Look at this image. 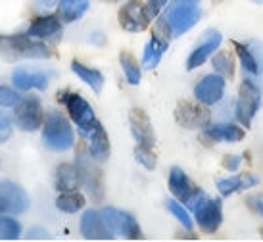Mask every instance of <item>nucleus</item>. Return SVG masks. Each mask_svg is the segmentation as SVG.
Returning <instances> with one entry per match:
<instances>
[{
  "label": "nucleus",
  "mask_w": 263,
  "mask_h": 242,
  "mask_svg": "<svg viewBox=\"0 0 263 242\" xmlns=\"http://www.w3.org/2000/svg\"><path fill=\"white\" fill-rule=\"evenodd\" d=\"M43 140L46 148L54 152H64L73 146V129L71 123L67 121L60 111H50L43 123Z\"/></svg>",
  "instance_id": "nucleus-1"
},
{
  "label": "nucleus",
  "mask_w": 263,
  "mask_h": 242,
  "mask_svg": "<svg viewBox=\"0 0 263 242\" xmlns=\"http://www.w3.org/2000/svg\"><path fill=\"white\" fill-rule=\"evenodd\" d=\"M60 102L66 106L69 118L77 125V129H79V133L83 137H88V135L100 125L95 116L92 106H90L81 95H77V92H71V90L60 92Z\"/></svg>",
  "instance_id": "nucleus-2"
},
{
  "label": "nucleus",
  "mask_w": 263,
  "mask_h": 242,
  "mask_svg": "<svg viewBox=\"0 0 263 242\" xmlns=\"http://www.w3.org/2000/svg\"><path fill=\"white\" fill-rule=\"evenodd\" d=\"M0 54L4 58H50V50L44 46L39 39L25 35H14V37H0Z\"/></svg>",
  "instance_id": "nucleus-3"
},
{
  "label": "nucleus",
  "mask_w": 263,
  "mask_h": 242,
  "mask_svg": "<svg viewBox=\"0 0 263 242\" xmlns=\"http://www.w3.org/2000/svg\"><path fill=\"white\" fill-rule=\"evenodd\" d=\"M261 104V90L254 81L244 79L238 88V100H236V119L244 127L252 125V119L256 118Z\"/></svg>",
  "instance_id": "nucleus-4"
},
{
  "label": "nucleus",
  "mask_w": 263,
  "mask_h": 242,
  "mask_svg": "<svg viewBox=\"0 0 263 242\" xmlns=\"http://www.w3.org/2000/svg\"><path fill=\"white\" fill-rule=\"evenodd\" d=\"M100 213H102L106 225L114 235H119L123 238H129V240H140L142 238V231H140L139 223L131 213L117 210V208H110V206L104 208Z\"/></svg>",
  "instance_id": "nucleus-5"
},
{
  "label": "nucleus",
  "mask_w": 263,
  "mask_h": 242,
  "mask_svg": "<svg viewBox=\"0 0 263 242\" xmlns=\"http://www.w3.org/2000/svg\"><path fill=\"white\" fill-rule=\"evenodd\" d=\"M202 17V12L198 4H177L167 10L165 20L169 23V29L173 33V37H181L186 31H190Z\"/></svg>",
  "instance_id": "nucleus-6"
},
{
  "label": "nucleus",
  "mask_w": 263,
  "mask_h": 242,
  "mask_svg": "<svg viewBox=\"0 0 263 242\" xmlns=\"http://www.w3.org/2000/svg\"><path fill=\"white\" fill-rule=\"evenodd\" d=\"M15 123L23 131H39L44 123V114L37 96H25L15 106Z\"/></svg>",
  "instance_id": "nucleus-7"
},
{
  "label": "nucleus",
  "mask_w": 263,
  "mask_h": 242,
  "mask_svg": "<svg viewBox=\"0 0 263 242\" xmlns=\"http://www.w3.org/2000/svg\"><path fill=\"white\" fill-rule=\"evenodd\" d=\"M29 210V196L20 184L0 181V213L20 215Z\"/></svg>",
  "instance_id": "nucleus-8"
},
{
  "label": "nucleus",
  "mask_w": 263,
  "mask_h": 242,
  "mask_svg": "<svg viewBox=\"0 0 263 242\" xmlns=\"http://www.w3.org/2000/svg\"><path fill=\"white\" fill-rule=\"evenodd\" d=\"M175 121L184 129H204L210 123V111L202 102L181 100L175 108Z\"/></svg>",
  "instance_id": "nucleus-9"
},
{
  "label": "nucleus",
  "mask_w": 263,
  "mask_h": 242,
  "mask_svg": "<svg viewBox=\"0 0 263 242\" xmlns=\"http://www.w3.org/2000/svg\"><path fill=\"white\" fill-rule=\"evenodd\" d=\"M77 169H79V177H81V184L90 192V196L95 202H100L104 198V177L102 171L98 169L95 161L90 158H85L81 156L77 158Z\"/></svg>",
  "instance_id": "nucleus-10"
},
{
  "label": "nucleus",
  "mask_w": 263,
  "mask_h": 242,
  "mask_svg": "<svg viewBox=\"0 0 263 242\" xmlns=\"http://www.w3.org/2000/svg\"><path fill=\"white\" fill-rule=\"evenodd\" d=\"M194 217H196L198 227L204 233H215L223 223V210H221V202L215 198H204L200 200L194 208Z\"/></svg>",
  "instance_id": "nucleus-11"
},
{
  "label": "nucleus",
  "mask_w": 263,
  "mask_h": 242,
  "mask_svg": "<svg viewBox=\"0 0 263 242\" xmlns=\"http://www.w3.org/2000/svg\"><path fill=\"white\" fill-rule=\"evenodd\" d=\"M223 92H225V77L219 73H210L198 81L194 98L205 106H213L223 98Z\"/></svg>",
  "instance_id": "nucleus-12"
},
{
  "label": "nucleus",
  "mask_w": 263,
  "mask_h": 242,
  "mask_svg": "<svg viewBox=\"0 0 263 242\" xmlns=\"http://www.w3.org/2000/svg\"><path fill=\"white\" fill-rule=\"evenodd\" d=\"M129 123H131V133L139 146L154 148L156 144V133H154L152 121L148 114L140 108H133L129 111Z\"/></svg>",
  "instance_id": "nucleus-13"
},
{
  "label": "nucleus",
  "mask_w": 263,
  "mask_h": 242,
  "mask_svg": "<svg viewBox=\"0 0 263 242\" xmlns=\"http://www.w3.org/2000/svg\"><path fill=\"white\" fill-rule=\"evenodd\" d=\"M119 23L129 33H140V31L146 29L150 20H148L140 0H129L125 6H121V10H119Z\"/></svg>",
  "instance_id": "nucleus-14"
},
{
  "label": "nucleus",
  "mask_w": 263,
  "mask_h": 242,
  "mask_svg": "<svg viewBox=\"0 0 263 242\" xmlns=\"http://www.w3.org/2000/svg\"><path fill=\"white\" fill-rule=\"evenodd\" d=\"M81 235L88 238V240H111L114 233H111L106 221H104L102 213L96 210H87L81 217Z\"/></svg>",
  "instance_id": "nucleus-15"
},
{
  "label": "nucleus",
  "mask_w": 263,
  "mask_h": 242,
  "mask_svg": "<svg viewBox=\"0 0 263 242\" xmlns=\"http://www.w3.org/2000/svg\"><path fill=\"white\" fill-rule=\"evenodd\" d=\"M221 43H223V37H221L219 31H215V29L205 31L202 43L190 52L189 60H186V69H196V67H200L202 64H205L208 58L221 46Z\"/></svg>",
  "instance_id": "nucleus-16"
},
{
  "label": "nucleus",
  "mask_w": 263,
  "mask_h": 242,
  "mask_svg": "<svg viewBox=\"0 0 263 242\" xmlns=\"http://www.w3.org/2000/svg\"><path fill=\"white\" fill-rule=\"evenodd\" d=\"M52 77H54L52 71H31V69H25V67H17L14 75H12V83L20 90H31V88L44 90L48 87Z\"/></svg>",
  "instance_id": "nucleus-17"
},
{
  "label": "nucleus",
  "mask_w": 263,
  "mask_h": 242,
  "mask_svg": "<svg viewBox=\"0 0 263 242\" xmlns=\"http://www.w3.org/2000/svg\"><path fill=\"white\" fill-rule=\"evenodd\" d=\"M233 46L238 58H240L242 69L248 75H261L263 73V50H254L252 43L244 44L238 41H233Z\"/></svg>",
  "instance_id": "nucleus-18"
},
{
  "label": "nucleus",
  "mask_w": 263,
  "mask_h": 242,
  "mask_svg": "<svg viewBox=\"0 0 263 242\" xmlns=\"http://www.w3.org/2000/svg\"><path fill=\"white\" fill-rule=\"evenodd\" d=\"M202 139L208 142H240L244 139V129L234 123L205 125Z\"/></svg>",
  "instance_id": "nucleus-19"
},
{
  "label": "nucleus",
  "mask_w": 263,
  "mask_h": 242,
  "mask_svg": "<svg viewBox=\"0 0 263 242\" xmlns=\"http://www.w3.org/2000/svg\"><path fill=\"white\" fill-rule=\"evenodd\" d=\"M169 191L175 196L179 202H183L184 206L189 204V200L194 196V192L198 191L194 184L190 183L189 175L184 173L181 167H171L169 171Z\"/></svg>",
  "instance_id": "nucleus-20"
},
{
  "label": "nucleus",
  "mask_w": 263,
  "mask_h": 242,
  "mask_svg": "<svg viewBox=\"0 0 263 242\" xmlns=\"http://www.w3.org/2000/svg\"><path fill=\"white\" fill-rule=\"evenodd\" d=\"M62 31V20L56 17V15H41V17H35L31 22L29 29H27V35L33 39H48L58 35Z\"/></svg>",
  "instance_id": "nucleus-21"
},
{
  "label": "nucleus",
  "mask_w": 263,
  "mask_h": 242,
  "mask_svg": "<svg viewBox=\"0 0 263 242\" xmlns=\"http://www.w3.org/2000/svg\"><path fill=\"white\" fill-rule=\"evenodd\" d=\"M87 139L90 158H95L96 161H104L110 158V139H108V133L102 127V123L98 125Z\"/></svg>",
  "instance_id": "nucleus-22"
},
{
  "label": "nucleus",
  "mask_w": 263,
  "mask_h": 242,
  "mask_svg": "<svg viewBox=\"0 0 263 242\" xmlns=\"http://www.w3.org/2000/svg\"><path fill=\"white\" fill-rule=\"evenodd\" d=\"M81 187V177L77 163H62L56 169V189L60 192L77 191Z\"/></svg>",
  "instance_id": "nucleus-23"
},
{
  "label": "nucleus",
  "mask_w": 263,
  "mask_h": 242,
  "mask_svg": "<svg viewBox=\"0 0 263 242\" xmlns=\"http://www.w3.org/2000/svg\"><path fill=\"white\" fill-rule=\"evenodd\" d=\"M167 50V39H161L158 35H152L150 41L144 46V54H142V66L146 69H154L158 67L160 60L163 58V54Z\"/></svg>",
  "instance_id": "nucleus-24"
},
{
  "label": "nucleus",
  "mask_w": 263,
  "mask_h": 242,
  "mask_svg": "<svg viewBox=\"0 0 263 242\" xmlns=\"http://www.w3.org/2000/svg\"><path fill=\"white\" fill-rule=\"evenodd\" d=\"M259 183V179L252 173H246V175H234V177H227V179H219L217 181V191L223 194V196H231L233 192L240 191V189H252Z\"/></svg>",
  "instance_id": "nucleus-25"
},
{
  "label": "nucleus",
  "mask_w": 263,
  "mask_h": 242,
  "mask_svg": "<svg viewBox=\"0 0 263 242\" xmlns=\"http://www.w3.org/2000/svg\"><path fill=\"white\" fill-rule=\"evenodd\" d=\"M88 0H60V20L64 23H73L87 14Z\"/></svg>",
  "instance_id": "nucleus-26"
},
{
  "label": "nucleus",
  "mask_w": 263,
  "mask_h": 242,
  "mask_svg": "<svg viewBox=\"0 0 263 242\" xmlns=\"http://www.w3.org/2000/svg\"><path fill=\"white\" fill-rule=\"evenodd\" d=\"M71 69H73V73L77 75L81 81H85L88 87L95 90L96 95L102 90V85H104L102 71H98V69H95V67L83 66V64H81V62H77V60H73V62H71Z\"/></svg>",
  "instance_id": "nucleus-27"
},
{
  "label": "nucleus",
  "mask_w": 263,
  "mask_h": 242,
  "mask_svg": "<svg viewBox=\"0 0 263 242\" xmlns=\"http://www.w3.org/2000/svg\"><path fill=\"white\" fill-rule=\"evenodd\" d=\"M85 206V196L77 191L62 192L56 198V208L64 213H77Z\"/></svg>",
  "instance_id": "nucleus-28"
},
{
  "label": "nucleus",
  "mask_w": 263,
  "mask_h": 242,
  "mask_svg": "<svg viewBox=\"0 0 263 242\" xmlns=\"http://www.w3.org/2000/svg\"><path fill=\"white\" fill-rule=\"evenodd\" d=\"M119 64H121V69H123L125 77H127V83L129 85H139L140 83V66L137 58L133 56L131 52H121V56H119Z\"/></svg>",
  "instance_id": "nucleus-29"
},
{
  "label": "nucleus",
  "mask_w": 263,
  "mask_h": 242,
  "mask_svg": "<svg viewBox=\"0 0 263 242\" xmlns=\"http://www.w3.org/2000/svg\"><path fill=\"white\" fill-rule=\"evenodd\" d=\"M20 236H22L20 221L0 213V240H17Z\"/></svg>",
  "instance_id": "nucleus-30"
},
{
  "label": "nucleus",
  "mask_w": 263,
  "mask_h": 242,
  "mask_svg": "<svg viewBox=\"0 0 263 242\" xmlns=\"http://www.w3.org/2000/svg\"><path fill=\"white\" fill-rule=\"evenodd\" d=\"M212 66H213V69L219 75H223L225 79H231L234 75V60H233V54H229V52L215 54L212 60Z\"/></svg>",
  "instance_id": "nucleus-31"
},
{
  "label": "nucleus",
  "mask_w": 263,
  "mask_h": 242,
  "mask_svg": "<svg viewBox=\"0 0 263 242\" xmlns=\"http://www.w3.org/2000/svg\"><path fill=\"white\" fill-rule=\"evenodd\" d=\"M167 210H169V213L175 217V219H179V223L183 225L186 231H190L192 229V219H190V215H189V212H186V208H184V204L183 202H179V200H167Z\"/></svg>",
  "instance_id": "nucleus-32"
},
{
  "label": "nucleus",
  "mask_w": 263,
  "mask_h": 242,
  "mask_svg": "<svg viewBox=\"0 0 263 242\" xmlns=\"http://www.w3.org/2000/svg\"><path fill=\"white\" fill-rule=\"evenodd\" d=\"M20 100H22V96L15 88L8 87V85H0V106L2 108H15Z\"/></svg>",
  "instance_id": "nucleus-33"
},
{
  "label": "nucleus",
  "mask_w": 263,
  "mask_h": 242,
  "mask_svg": "<svg viewBox=\"0 0 263 242\" xmlns=\"http://www.w3.org/2000/svg\"><path fill=\"white\" fill-rule=\"evenodd\" d=\"M135 158L139 161L142 167L146 169H156V156H154L152 148H146V146H139L135 148Z\"/></svg>",
  "instance_id": "nucleus-34"
},
{
  "label": "nucleus",
  "mask_w": 263,
  "mask_h": 242,
  "mask_svg": "<svg viewBox=\"0 0 263 242\" xmlns=\"http://www.w3.org/2000/svg\"><path fill=\"white\" fill-rule=\"evenodd\" d=\"M10 135H12V119L6 111L0 110V144L6 142L10 139Z\"/></svg>",
  "instance_id": "nucleus-35"
},
{
  "label": "nucleus",
  "mask_w": 263,
  "mask_h": 242,
  "mask_svg": "<svg viewBox=\"0 0 263 242\" xmlns=\"http://www.w3.org/2000/svg\"><path fill=\"white\" fill-rule=\"evenodd\" d=\"M167 4V0H148L146 4H144V12H146L148 20H154V17H158L161 12V8Z\"/></svg>",
  "instance_id": "nucleus-36"
},
{
  "label": "nucleus",
  "mask_w": 263,
  "mask_h": 242,
  "mask_svg": "<svg viewBox=\"0 0 263 242\" xmlns=\"http://www.w3.org/2000/svg\"><path fill=\"white\" fill-rule=\"evenodd\" d=\"M246 204H248L250 212H254L256 215L263 217V194H252V196H248Z\"/></svg>",
  "instance_id": "nucleus-37"
},
{
  "label": "nucleus",
  "mask_w": 263,
  "mask_h": 242,
  "mask_svg": "<svg viewBox=\"0 0 263 242\" xmlns=\"http://www.w3.org/2000/svg\"><path fill=\"white\" fill-rule=\"evenodd\" d=\"M240 163H242L240 156L229 154V156H225V158H223V167L229 169V171H236V169L240 167Z\"/></svg>",
  "instance_id": "nucleus-38"
},
{
  "label": "nucleus",
  "mask_w": 263,
  "mask_h": 242,
  "mask_svg": "<svg viewBox=\"0 0 263 242\" xmlns=\"http://www.w3.org/2000/svg\"><path fill=\"white\" fill-rule=\"evenodd\" d=\"M27 238H29V240H48L52 236H50V233L44 231V229H31L29 233H27Z\"/></svg>",
  "instance_id": "nucleus-39"
},
{
  "label": "nucleus",
  "mask_w": 263,
  "mask_h": 242,
  "mask_svg": "<svg viewBox=\"0 0 263 242\" xmlns=\"http://www.w3.org/2000/svg\"><path fill=\"white\" fill-rule=\"evenodd\" d=\"M35 2V6L41 8V10H50L54 8L56 4H60V0H33Z\"/></svg>",
  "instance_id": "nucleus-40"
},
{
  "label": "nucleus",
  "mask_w": 263,
  "mask_h": 242,
  "mask_svg": "<svg viewBox=\"0 0 263 242\" xmlns=\"http://www.w3.org/2000/svg\"><path fill=\"white\" fill-rule=\"evenodd\" d=\"M177 4H198L200 0H175Z\"/></svg>",
  "instance_id": "nucleus-41"
},
{
  "label": "nucleus",
  "mask_w": 263,
  "mask_h": 242,
  "mask_svg": "<svg viewBox=\"0 0 263 242\" xmlns=\"http://www.w3.org/2000/svg\"><path fill=\"white\" fill-rule=\"evenodd\" d=\"M250 2H254V4H263V0H250Z\"/></svg>",
  "instance_id": "nucleus-42"
},
{
  "label": "nucleus",
  "mask_w": 263,
  "mask_h": 242,
  "mask_svg": "<svg viewBox=\"0 0 263 242\" xmlns=\"http://www.w3.org/2000/svg\"><path fill=\"white\" fill-rule=\"evenodd\" d=\"M213 2H215V4H219V2H223V0H213Z\"/></svg>",
  "instance_id": "nucleus-43"
},
{
  "label": "nucleus",
  "mask_w": 263,
  "mask_h": 242,
  "mask_svg": "<svg viewBox=\"0 0 263 242\" xmlns=\"http://www.w3.org/2000/svg\"><path fill=\"white\" fill-rule=\"evenodd\" d=\"M104 2H117V0H104Z\"/></svg>",
  "instance_id": "nucleus-44"
},
{
  "label": "nucleus",
  "mask_w": 263,
  "mask_h": 242,
  "mask_svg": "<svg viewBox=\"0 0 263 242\" xmlns=\"http://www.w3.org/2000/svg\"><path fill=\"white\" fill-rule=\"evenodd\" d=\"M261 236H263V227H261Z\"/></svg>",
  "instance_id": "nucleus-45"
}]
</instances>
